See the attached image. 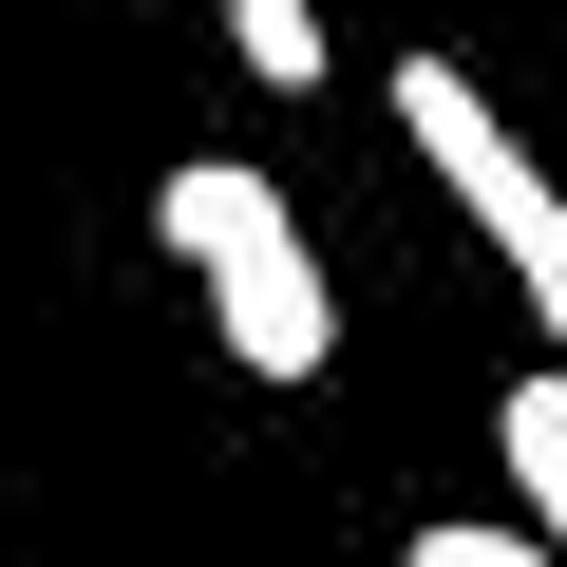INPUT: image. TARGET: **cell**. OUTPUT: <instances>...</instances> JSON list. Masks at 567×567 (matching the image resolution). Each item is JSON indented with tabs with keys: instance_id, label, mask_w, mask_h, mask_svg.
Listing matches in <instances>:
<instances>
[{
	"instance_id": "5",
	"label": "cell",
	"mask_w": 567,
	"mask_h": 567,
	"mask_svg": "<svg viewBox=\"0 0 567 567\" xmlns=\"http://www.w3.org/2000/svg\"><path fill=\"white\" fill-rule=\"evenodd\" d=\"M398 567H567V548H548V529H529V511H511V529H473V511H435V529H416V548H398Z\"/></svg>"
},
{
	"instance_id": "3",
	"label": "cell",
	"mask_w": 567,
	"mask_h": 567,
	"mask_svg": "<svg viewBox=\"0 0 567 567\" xmlns=\"http://www.w3.org/2000/svg\"><path fill=\"white\" fill-rule=\"evenodd\" d=\"M492 454H511V511L567 548V360H529V379L492 398Z\"/></svg>"
},
{
	"instance_id": "4",
	"label": "cell",
	"mask_w": 567,
	"mask_h": 567,
	"mask_svg": "<svg viewBox=\"0 0 567 567\" xmlns=\"http://www.w3.org/2000/svg\"><path fill=\"white\" fill-rule=\"evenodd\" d=\"M227 58L265 95H322V0H227Z\"/></svg>"
},
{
	"instance_id": "1",
	"label": "cell",
	"mask_w": 567,
	"mask_h": 567,
	"mask_svg": "<svg viewBox=\"0 0 567 567\" xmlns=\"http://www.w3.org/2000/svg\"><path fill=\"white\" fill-rule=\"evenodd\" d=\"M152 246L208 284V322H227V360H246V379H322V360H341V284H322L303 208H284L246 152H189V171L152 189Z\"/></svg>"
},
{
	"instance_id": "2",
	"label": "cell",
	"mask_w": 567,
	"mask_h": 567,
	"mask_svg": "<svg viewBox=\"0 0 567 567\" xmlns=\"http://www.w3.org/2000/svg\"><path fill=\"white\" fill-rule=\"evenodd\" d=\"M398 133H416V171L473 208V246L511 265V303H529V322H548V360H567V171H548V152L454 76V58H398Z\"/></svg>"
}]
</instances>
